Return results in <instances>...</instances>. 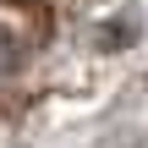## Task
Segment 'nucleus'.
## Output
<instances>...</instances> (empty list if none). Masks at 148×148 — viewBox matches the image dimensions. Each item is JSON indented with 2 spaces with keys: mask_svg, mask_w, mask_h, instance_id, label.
<instances>
[{
  "mask_svg": "<svg viewBox=\"0 0 148 148\" xmlns=\"http://www.w3.org/2000/svg\"><path fill=\"white\" fill-rule=\"evenodd\" d=\"M137 33H143V11H137V5H126L115 22H104V33H99V38H104V49H126V44H137Z\"/></svg>",
  "mask_w": 148,
  "mask_h": 148,
  "instance_id": "f257e3e1",
  "label": "nucleus"
}]
</instances>
